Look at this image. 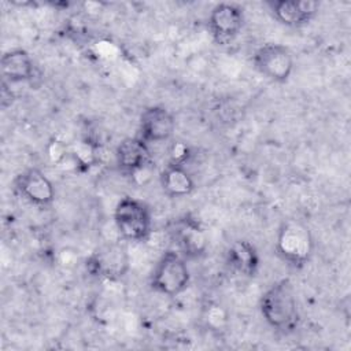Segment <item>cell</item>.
Returning a JSON list of instances; mask_svg holds the SVG:
<instances>
[{
	"label": "cell",
	"instance_id": "5b68a950",
	"mask_svg": "<svg viewBox=\"0 0 351 351\" xmlns=\"http://www.w3.org/2000/svg\"><path fill=\"white\" fill-rule=\"evenodd\" d=\"M252 63L259 74L273 82H287L293 71L295 60L288 47L276 43L261 45L254 56Z\"/></svg>",
	"mask_w": 351,
	"mask_h": 351
},
{
	"label": "cell",
	"instance_id": "7a4b0ae2",
	"mask_svg": "<svg viewBox=\"0 0 351 351\" xmlns=\"http://www.w3.org/2000/svg\"><path fill=\"white\" fill-rule=\"evenodd\" d=\"M314 240L310 228L299 219L284 221L277 232L276 252L291 267L302 269L310 261Z\"/></svg>",
	"mask_w": 351,
	"mask_h": 351
},
{
	"label": "cell",
	"instance_id": "9a60e30c",
	"mask_svg": "<svg viewBox=\"0 0 351 351\" xmlns=\"http://www.w3.org/2000/svg\"><path fill=\"white\" fill-rule=\"evenodd\" d=\"M162 191L170 197H184L195 191V181L184 165L170 162L159 177Z\"/></svg>",
	"mask_w": 351,
	"mask_h": 351
},
{
	"label": "cell",
	"instance_id": "9c48e42d",
	"mask_svg": "<svg viewBox=\"0 0 351 351\" xmlns=\"http://www.w3.org/2000/svg\"><path fill=\"white\" fill-rule=\"evenodd\" d=\"M176 130L174 115L163 106L147 107L138 122V137L145 143H162L171 138Z\"/></svg>",
	"mask_w": 351,
	"mask_h": 351
},
{
	"label": "cell",
	"instance_id": "5bb4252c",
	"mask_svg": "<svg viewBox=\"0 0 351 351\" xmlns=\"http://www.w3.org/2000/svg\"><path fill=\"white\" fill-rule=\"evenodd\" d=\"M226 263L239 274L254 277L261 265L259 254L248 240H236L226 251Z\"/></svg>",
	"mask_w": 351,
	"mask_h": 351
},
{
	"label": "cell",
	"instance_id": "277c9868",
	"mask_svg": "<svg viewBox=\"0 0 351 351\" xmlns=\"http://www.w3.org/2000/svg\"><path fill=\"white\" fill-rule=\"evenodd\" d=\"M189 281L191 273L185 258L177 251L167 250L156 262L149 285L155 292L173 298L182 293Z\"/></svg>",
	"mask_w": 351,
	"mask_h": 351
},
{
	"label": "cell",
	"instance_id": "ba28073f",
	"mask_svg": "<svg viewBox=\"0 0 351 351\" xmlns=\"http://www.w3.org/2000/svg\"><path fill=\"white\" fill-rule=\"evenodd\" d=\"M92 274L108 280H118L129 269V255L126 248L118 243H110L93 252L88 261Z\"/></svg>",
	"mask_w": 351,
	"mask_h": 351
},
{
	"label": "cell",
	"instance_id": "30bf717a",
	"mask_svg": "<svg viewBox=\"0 0 351 351\" xmlns=\"http://www.w3.org/2000/svg\"><path fill=\"white\" fill-rule=\"evenodd\" d=\"M173 236L178 245L180 254L185 259L199 258L207 250L208 239L197 219H193L191 217H184L178 219L174 225Z\"/></svg>",
	"mask_w": 351,
	"mask_h": 351
},
{
	"label": "cell",
	"instance_id": "8992f818",
	"mask_svg": "<svg viewBox=\"0 0 351 351\" xmlns=\"http://www.w3.org/2000/svg\"><path fill=\"white\" fill-rule=\"evenodd\" d=\"M244 11L234 3H219L208 15V30L218 45L230 44L244 27Z\"/></svg>",
	"mask_w": 351,
	"mask_h": 351
},
{
	"label": "cell",
	"instance_id": "2e32d148",
	"mask_svg": "<svg viewBox=\"0 0 351 351\" xmlns=\"http://www.w3.org/2000/svg\"><path fill=\"white\" fill-rule=\"evenodd\" d=\"M170 154H171V160H170V162L184 165V162H185L186 158H188V147H185V145L181 144V143H177V144L174 143V145H173Z\"/></svg>",
	"mask_w": 351,
	"mask_h": 351
},
{
	"label": "cell",
	"instance_id": "8fae6325",
	"mask_svg": "<svg viewBox=\"0 0 351 351\" xmlns=\"http://www.w3.org/2000/svg\"><path fill=\"white\" fill-rule=\"evenodd\" d=\"M269 7L273 18L288 27L310 23L318 11V4L310 0H278L269 3Z\"/></svg>",
	"mask_w": 351,
	"mask_h": 351
},
{
	"label": "cell",
	"instance_id": "6da1fadb",
	"mask_svg": "<svg viewBox=\"0 0 351 351\" xmlns=\"http://www.w3.org/2000/svg\"><path fill=\"white\" fill-rule=\"evenodd\" d=\"M259 310L266 324L282 333L296 329L300 315L296 292L289 278L271 284L261 298Z\"/></svg>",
	"mask_w": 351,
	"mask_h": 351
},
{
	"label": "cell",
	"instance_id": "52a82bcc",
	"mask_svg": "<svg viewBox=\"0 0 351 351\" xmlns=\"http://www.w3.org/2000/svg\"><path fill=\"white\" fill-rule=\"evenodd\" d=\"M16 193L30 204L48 207L55 200V188L44 171L30 167L19 173L14 180Z\"/></svg>",
	"mask_w": 351,
	"mask_h": 351
},
{
	"label": "cell",
	"instance_id": "4fadbf2b",
	"mask_svg": "<svg viewBox=\"0 0 351 351\" xmlns=\"http://www.w3.org/2000/svg\"><path fill=\"white\" fill-rule=\"evenodd\" d=\"M1 75L8 84H21L32 81L36 74V67L27 51L15 48L7 51L0 62Z\"/></svg>",
	"mask_w": 351,
	"mask_h": 351
},
{
	"label": "cell",
	"instance_id": "7c38bea8",
	"mask_svg": "<svg viewBox=\"0 0 351 351\" xmlns=\"http://www.w3.org/2000/svg\"><path fill=\"white\" fill-rule=\"evenodd\" d=\"M115 159L118 167L122 171L128 174H136L151 165L148 143H145L138 136L123 138L115 149Z\"/></svg>",
	"mask_w": 351,
	"mask_h": 351
},
{
	"label": "cell",
	"instance_id": "3957f363",
	"mask_svg": "<svg viewBox=\"0 0 351 351\" xmlns=\"http://www.w3.org/2000/svg\"><path fill=\"white\" fill-rule=\"evenodd\" d=\"M114 223L123 240L144 241L152 230V214L143 200L125 196L115 206Z\"/></svg>",
	"mask_w": 351,
	"mask_h": 351
}]
</instances>
